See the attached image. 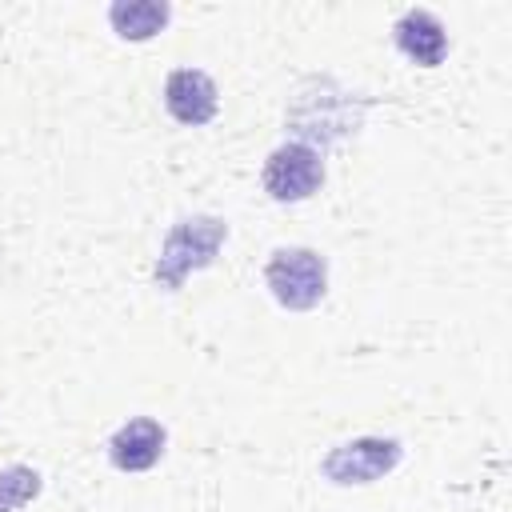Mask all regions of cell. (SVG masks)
<instances>
[{
	"label": "cell",
	"mask_w": 512,
	"mask_h": 512,
	"mask_svg": "<svg viewBox=\"0 0 512 512\" xmlns=\"http://www.w3.org/2000/svg\"><path fill=\"white\" fill-rule=\"evenodd\" d=\"M264 280L272 288V296L292 308V312H308L324 300V288H328V264L320 252L312 248H276L268 268H264Z\"/></svg>",
	"instance_id": "cell-2"
},
{
	"label": "cell",
	"mask_w": 512,
	"mask_h": 512,
	"mask_svg": "<svg viewBox=\"0 0 512 512\" xmlns=\"http://www.w3.org/2000/svg\"><path fill=\"white\" fill-rule=\"evenodd\" d=\"M168 16H172V8L168 4H156V0H128V4H112L108 8V20H112V28L124 40H148V36H156L168 24Z\"/></svg>",
	"instance_id": "cell-8"
},
{
	"label": "cell",
	"mask_w": 512,
	"mask_h": 512,
	"mask_svg": "<svg viewBox=\"0 0 512 512\" xmlns=\"http://www.w3.org/2000/svg\"><path fill=\"white\" fill-rule=\"evenodd\" d=\"M40 492V476L32 472V468H8L4 476H0V512H12V508H20V504H28L32 496Z\"/></svg>",
	"instance_id": "cell-9"
},
{
	"label": "cell",
	"mask_w": 512,
	"mask_h": 512,
	"mask_svg": "<svg viewBox=\"0 0 512 512\" xmlns=\"http://www.w3.org/2000/svg\"><path fill=\"white\" fill-rule=\"evenodd\" d=\"M264 192L280 204L288 200H308L320 184H324V160L312 144L304 140H288L280 144L268 160H264Z\"/></svg>",
	"instance_id": "cell-3"
},
{
	"label": "cell",
	"mask_w": 512,
	"mask_h": 512,
	"mask_svg": "<svg viewBox=\"0 0 512 512\" xmlns=\"http://www.w3.org/2000/svg\"><path fill=\"white\" fill-rule=\"evenodd\" d=\"M396 48L412 60V64H424V68H436L448 52V36H444V24L428 12V8H408L400 20H396Z\"/></svg>",
	"instance_id": "cell-7"
},
{
	"label": "cell",
	"mask_w": 512,
	"mask_h": 512,
	"mask_svg": "<svg viewBox=\"0 0 512 512\" xmlns=\"http://www.w3.org/2000/svg\"><path fill=\"white\" fill-rule=\"evenodd\" d=\"M164 440H168V436H164V428H160L156 420L136 416V420H128V424H120V428L112 432L108 456H112V464H116L120 472H144V468H152V464L160 460Z\"/></svg>",
	"instance_id": "cell-6"
},
{
	"label": "cell",
	"mask_w": 512,
	"mask_h": 512,
	"mask_svg": "<svg viewBox=\"0 0 512 512\" xmlns=\"http://www.w3.org/2000/svg\"><path fill=\"white\" fill-rule=\"evenodd\" d=\"M164 108H168L172 120H180V124H192V128L208 124V120L216 116V108H220L212 76L200 72V68H176V72L164 80Z\"/></svg>",
	"instance_id": "cell-5"
},
{
	"label": "cell",
	"mask_w": 512,
	"mask_h": 512,
	"mask_svg": "<svg viewBox=\"0 0 512 512\" xmlns=\"http://www.w3.org/2000/svg\"><path fill=\"white\" fill-rule=\"evenodd\" d=\"M228 236V224L216 216H188L180 224H172V232L160 244V260H156V284L176 292L192 272L208 268L220 252Z\"/></svg>",
	"instance_id": "cell-1"
},
{
	"label": "cell",
	"mask_w": 512,
	"mask_h": 512,
	"mask_svg": "<svg viewBox=\"0 0 512 512\" xmlns=\"http://www.w3.org/2000/svg\"><path fill=\"white\" fill-rule=\"evenodd\" d=\"M400 464V444L396 440H380V436H360L348 440L340 448H332L320 464V472L332 484H372L384 472H392Z\"/></svg>",
	"instance_id": "cell-4"
}]
</instances>
